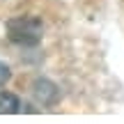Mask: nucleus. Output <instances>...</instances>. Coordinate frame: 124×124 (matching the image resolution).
<instances>
[{"instance_id": "obj_1", "label": "nucleus", "mask_w": 124, "mask_h": 124, "mask_svg": "<svg viewBox=\"0 0 124 124\" xmlns=\"http://www.w3.org/2000/svg\"><path fill=\"white\" fill-rule=\"evenodd\" d=\"M44 25L37 16H16L7 21V37L18 46H37L41 41Z\"/></svg>"}, {"instance_id": "obj_2", "label": "nucleus", "mask_w": 124, "mask_h": 124, "mask_svg": "<svg viewBox=\"0 0 124 124\" xmlns=\"http://www.w3.org/2000/svg\"><path fill=\"white\" fill-rule=\"evenodd\" d=\"M32 94H35L44 106H51V103L58 101V87H55L51 80H35V85H32Z\"/></svg>"}, {"instance_id": "obj_3", "label": "nucleus", "mask_w": 124, "mask_h": 124, "mask_svg": "<svg viewBox=\"0 0 124 124\" xmlns=\"http://www.w3.org/2000/svg\"><path fill=\"white\" fill-rule=\"evenodd\" d=\"M21 110V101L12 92H0V115H12Z\"/></svg>"}, {"instance_id": "obj_4", "label": "nucleus", "mask_w": 124, "mask_h": 124, "mask_svg": "<svg viewBox=\"0 0 124 124\" xmlns=\"http://www.w3.org/2000/svg\"><path fill=\"white\" fill-rule=\"evenodd\" d=\"M12 78V71H9V67L5 64V62H0V87H2L7 80Z\"/></svg>"}]
</instances>
